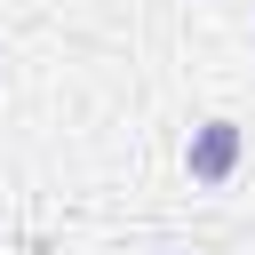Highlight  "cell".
I'll use <instances>...</instances> for the list:
<instances>
[{
  "label": "cell",
  "instance_id": "1",
  "mask_svg": "<svg viewBox=\"0 0 255 255\" xmlns=\"http://www.w3.org/2000/svg\"><path fill=\"white\" fill-rule=\"evenodd\" d=\"M239 159H247V128L239 120H199L191 135H183V175L199 183V191H223L231 175H239Z\"/></svg>",
  "mask_w": 255,
  "mask_h": 255
}]
</instances>
